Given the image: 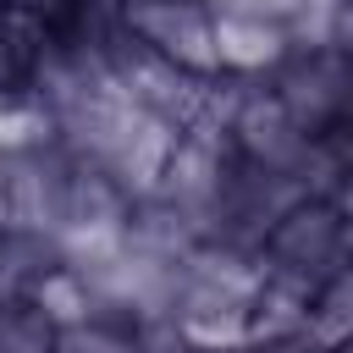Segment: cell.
<instances>
[{
    "label": "cell",
    "instance_id": "obj_1",
    "mask_svg": "<svg viewBox=\"0 0 353 353\" xmlns=\"http://www.w3.org/2000/svg\"><path fill=\"white\" fill-rule=\"evenodd\" d=\"M72 188H77V160L44 132L11 143L0 154V226L6 237H28V243H50L66 226L72 210Z\"/></svg>",
    "mask_w": 353,
    "mask_h": 353
},
{
    "label": "cell",
    "instance_id": "obj_5",
    "mask_svg": "<svg viewBox=\"0 0 353 353\" xmlns=\"http://www.w3.org/2000/svg\"><path fill=\"white\" fill-rule=\"evenodd\" d=\"M287 55H292L287 22H270V17H215V61H221V77L259 83Z\"/></svg>",
    "mask_w": 353,
    "mask_h": 353
},
{
    "label": "cell",
    "instance_id": "obj_12",
    "mask_svg": "<svg viewBox=\"0 0 353 353\" xmlns=\"http://www.w3.org/2000/svg\"><path fill=\"white\" fill-rule=\"evenodd\" d=\"M325 199H331V204L342 210V221H347V237H353V160L342 165V176H336V188H331Z\"/></svg>",
    "mask_w": 353,
    "mask_h": 353
},
{
    "label": "cell",
    "instance_id": "obj_6",
    "mask_svg": "<svg viewBox=\"0 0 353 353\" xmlns=\"http://www.w3.org/2000/svg\"><path fill=\"white\" fill-rule=\"evenodd\" d=\"M303 336L320 342V347H336V353L353 342V259L342 270H331L309 292V303H303Z\"/></svg>",
    "mask_w": 353,
    "mask_h": 353
},
{
    "label": "cell",
    "instance_id": "obj_9",
    "mask_svg": "<svg viewBox=\"0 0 353 353\" xmlns=\"http://www.w3.org/2000/svg\"><path fill=\"white\" fill-rule=\"evenodd\" d=\"M132 342H138V353H204V347H193L171 320H149V325H132Z\"/></svg>",
    "mask_w": 353,
    "mask_h": 353
},
{
    "label": "cell",
    "instance_id": "obj_14",
    "mask_svg": "<svg viewBox=\"0 0 353 353\" xmlns=\"http://www.w3.org/2000/svg\"><path fill=\"white\" fill-rule=\"evenodd\" d=\"M342 353H353V342H347V347H342Z\"/></svg>",
    "mask_w": 353,
    "mask_h": 353
},
{
    "label": "cell",
    "instance_id": "obj_2",
    "mask_svg": "<svg viewBox=\"0 0 353 353\" xmlns=\"http://www.w3.org/2000/svg\"><path fill=\"white\" fill-rule=\"evenodd\" d=\"M254 259H259L265 281H281L309 298L331 270H342L353 259V237H347V221L331 199H303L265 232Z\"/></svg>",
    "mask_w": 353,
    "mask_h": 353
},
{
    "label": "cell",
    "instance_id": "obj_8",
    "mask_svg": "<svg viewBox=\"0 0 353 353\" xmlns=\"http://www.w3.org/2000/svg\"><path fill=\"white\" fill-rule=\"evenodd\" d=\"M55 353H138L127 325H105V320H83L55 331Z\"/></svg>",
    "mask_w": 353,
    "mask_h": 353
},
{
    "label": "cell",
    "instance_id": "obj_7",
    "mask_svg": "<svg viewBox=\"0 0 353 353\" xmlns=\"http://www.w3.org/2000/svg\"><path fill=\"white\" fill-rule=\"evenodd\" d=\"M0 353H55V325L28 292L0 298Z\"/></svg>",
    "mask_w": 353,
    "mask_h": 353
},
{
    "label": "cell",
    "instance_id": "obj_4",
    "mask_svg": "<svg viewBox=\"0 0 353 353\" xmlns=\"http://www.w3.org/2000/svg\"><path fill=\"white\" fill-rule=\"evenodd\" d=\"M121 28L154 50L160 61H171L176 72L215 83L221 61H215V17L204 11V0H121L116 6Z\"/></svg>",
    "mask_w": 353,
    "mask_h": 353
},
{
    "label": "cell",
    "instance_id": "obj_10",
    "mask_svg": "<svg viewBox=\"0 0 353 353\" xmlns=\"http://www.w3.org/2000/svg\"><path fill=\"white\" fill-rule=\"evenodd\" d=\"M210 17H270V22H287L292 0H204Z\"/></svg>",
    "mask_w": 353,
    "mask_h": 353
},
{
    "label": "cell",
    "instance_id": "obj_13",
    "mask_svg": "<svg viewBox=\"0 0 353 353\" xmlns=\"http://www.w3.org/2000/svg\"><path fill=\"white\" fill-rule=\"evenodd\" d=\"M232 353H259V342H248V347H232Z\"/></svg>",
    "mask_w": 353,
    "mask_h": 353
},
{
    "label": "cell",
    "instance_id": "obj_3",
    "mask_svg": "<svg viewBox=\"0 0 353 353\" xmlns=\"http://www.w3.org/2000/svg\"><path fill=\"white\" fill-rule=\"evenodd\" d=\"M270 94L309 138H353V61L331 50H292L270 72Z\"/></svg>",
    "mask_w": 353,
    "mask_h": 353
},
{
    "label": "cell",
    "instance_id": "obj_11",
    "mask_svg": "<svg viewBox=\"0 0 353 353\" xmlns=\"http://www.w3.org/2000/svg\"><path fill=\"white\" fill-rule=\"evenodd\" d=\"M320 50H331V55L353 61V0H342V6L331 11V22H325V39H320Z\"/></svg>",
    "mask_w": 353,
    "mask_h": 353
}]
</instances>
